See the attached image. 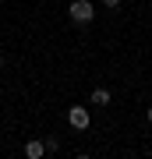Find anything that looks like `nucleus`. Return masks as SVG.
<instances>
[{"mask_svg": "<svg viewBox=\"0 0 152 159\" xmlns=\"http://www.w3.org/2000/svg\"><path fill=\"white\" fill-rule=\"evenodd\" d=\"M67 14H71L74 25H89L92 18H96V7H92L89 0H71V11H67Z\"/></svg>", "mask_w": 152, "mask_h": 159, "instance_id": "nucleus-1", "label": "nucleus"}, {"mask_svg": "<svg viewBox=\"0 0 152 159\" xmlns=\"http://www.w3.org/2000/svg\"><path fill=\"white\" fill-rule=\"evenodd\" d=\"M46 142V152H57V148H60V142H57V138H43Z\"/></svg>", "mask_w": 152, "mask_h": 159, "instance_id": "nucleus-5", "label": "nucleus"}, {"mask_svg": "<svg viewBox=\"0 0 152 159\" xmlns=\"http://www.w3.org/2000/svg\"><path fill=\"white\" fill-rule=\"evenodd\" d=\"M0 67H4V53H0Z\"/></svg>", "mask_w": 152, "mask_h": 159, "instance_id": "nucleus-7", "label": "nucleus"}, {"mask_svg": "<svg viewBox=\"0 0 152 159\" xmlns=\"http://www.w3.org/2000/svg\"><path fill=\"white\" fill-rule=\"evenodd\" d=\"M149 120H152V106H149Z\"/></svg>", "mask_w": 152, "mask_h": 159, "instance_id": "nucleus-8", "label": "nucleus"}, {"mask_svg": "<svg viewBox=\"0 0 152 159\" xmlns=\"http://www.w3.org/2000/svg\"><path fill=\"white\" fill-rule=\"evenodd\" d=\"M25 156H28V159H43V156H46V142H39V138H32V142L25 145Z\"/></svg>", "mask_w": 152, "mask_h": 159, "instance_id": "nucleus-3", "label": "nucleus"}, {"mask_svg": "<svg viewBox=\"0 0 152 159\" xmlns=\"http://www.w3.org/2000/svg\"><path fill=\"white\" fill-rule=\"evenodd\" d=\"M103 4H106V7H117V4H120V0H103Z\"/></svg>", "mask_w": 152, "mask_h": 159, "instance_id": "nucleus-6", "label": "nucleus"}, {"mask_svg": "<svg viewBox=\"0 0 152 159\" xmlns=\"http://www.w3.org/2000/svg\"><path fill=\"white\" fill-rule=\"evenodd\" d=\"M106 102H110V92L106 89H96V92H92V106H106Z\"/></svg>", "mask_w": 152, "mask_h": 159, "instance_id": "nucleus-4", "label": "nucleus"}, {"mask_svg": "<svg viewBox=\"0 0 152 159\" xmlns=\"http://www.w3.org/2000/svg\"><path fill=\"white\" fill-rule=\"evenodd\" d=\"M67 124H71V127H78V131H85V127L92 124L89 106H71V110H67Z\"/></svg>", "mask_w": 152, "mask_h": 159, "instance_id": "nucleus-2", "label": "nucleus"}]
</instances>
